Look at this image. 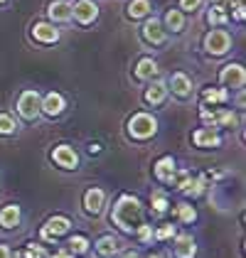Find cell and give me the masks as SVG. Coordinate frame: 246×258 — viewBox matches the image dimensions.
Returning a JSON list of instances; mask_svg holds the SVG:
<instances>
[{
	"label": "cell",
	"instance_id": "42",
	"mask_svg": "<svg viewBox=\"0 0 246 258\" xmlns=\"http://www.w3.org/2000/svg\"><path fill=\"white\" fill-rule=\"evenodd\" d=\"M0 3H3V0H0Z\"/></svg>",
	"mask_w": 246,
	"mask_h": 258
},
{
	"label": "cell",
	"instance_id": "2",
	"mask_svg": "<svg viewBox=\"0 0 246 258\" xmlns=\"http://www.w3.org/2000/svg\"><path fill=\"white\" fill-rule=\"evenodd\" d=\"M155 131H158V120L153 118L150 113H136L133 118L128 120V133L138 140L153 138Z\"/></svg>",
	"mask_w": 246,
	"mask_h": 258
},
{
	"label": "cell",
	"instance_id": "11",
	"mask_svg": "<svg viewBox=\"0 0 246 258\" xmlns=\"http://www.w3.org/2000/svg\"><path fill=\"white\" fill-rule=\"evenodd\" d=\"M40 111L42 113H47V116H59L61 111H64V99H61V94H47L44 99L40 101Z\"/></svg>",
	"mask_w": 246,
	"mask_h": 258
},
{
	"label": "cell",
	"instance_id": "8",
	"mask_svg": "<svg viewBox=\"0 0 246 258\" xmlns=\"http://www.w3.org/2000/svg\"><path fill=\"white\" fill-rule=\"evenodd\" d=\"M69 226H72V221H69L67 217H52L49 221H47V226L42 229V236L47 238V241H54L59 234H67Z\"/></svg>",
	"mask_w": 246,
	"mask_h": 258
},
{
	"label": "cell",
	"instance_id": "18",
	"mask_svg": "<svg viewBox=\"0 0 246 258\" xmlns=\"http://www.w3.org/2000/svg\"><path fill=\"white\" fill-rule=\"evenodd\" d=\"M165 96H167V86H165L163 81H155V84L145 91V101H148V103H153V106L163 103Z\"/></svg>",
	"mask_w": 246,
	"mask_h": 258
},
{
	"label": "cell",
	"instance_id": "6",
	"mask_svg": "<svg viewBox=\"0 0 246 258\" xmlns=\"http://www.w3.org/2000/svg\"><path fill=\"white\" fill-rule=\"evenodd\" d=\"M72 15H74V20H77V22L89 25V22L96 20L99 8H96V3H94V0H79V3L72 8Z\"/></svg>",
	"mask_w": 246,
	"mask_h": 258
},
{
	"label": "cell",
	"instance_id": "32",
	"mask_svg": "<svg viewBox=\"0 0 246 258\" xmlns=\"http://www.w3.org/2000/svg\"><path fill=\"white\" fill-rule=\"evenodd\" d=\"M138 236H141V241H143V243H148V241L153 238V229H150L148 224H141V226H138Z\"/></svg>",
	"mask_w": 246,
	"mask_h": 258
},
{
	"label": "cell",
	"instance_id": "21",
	"mask_svg": "<svg viewBox=\"0 0 246 258\" xmlns=\"http://www.w3.org/2000/svg\"><path fill=\"white\" fill-rule=\"evenodd\" d=\"M155 74H158V64L153 59L145 57V59L138 61V67H136V77H138V79H150V77H155Z\"/></svg>",
	"mask_w": 246,
	"mask_h": 258
},
{
	"label": "cell",
	"instance_id": "34",
	"mask_svg": "<svg viewBox=\"0 0 246 258\" xmlns=\"http://www.w3.org/2000/svg\"><path fill=\"white\" fill-rule=\"evenodd\" d=\"M25 258H44V253H42V246H35V243H30V248L25 251Z\"/></svg>",
	"mask_w": 246,
	"mask_h": 258
},
{
	"label": "cell",
	"instance_id": "16",
	"mask_svg": "<svg viewBox=\"0 0 246 258\" xmlns=\"http://www.w3.org/2000/svg\"><path fill=\"white\" fill-rule=\"evenodd\" d=\"M20 224V207H15V204H8L3 212H0V226H5V229H13V226H18Z\"/></svg>",
	"mask_w": 246,
	"mask_h": 258
},
{
	"label": "cell",
	"instance_id": "28",
	"mask_svg": "<svg viewBox=\"0 0 246 258\" xmlns=\"http://www.w3.org/2000/svg\"><path fill=\"white\" fill-rule=\"evenodd\" d=\"M234 123H236V116H234L231 111H217V113H214V125H226V128H229V125H234Z\"/></svg>",
	"mask_w": 246,
	"mask_h": 258
},
{
	"label": "cell",
	"instance_id": "5",
	"mask_svg": "<svg viewBox=\"0 0 246 258\" xmlns=\"http://www.w3.org/2000/svg\"><path fill=\"white\" fill-rule=\"evenodd\" d=\"M219 81L224 86H231V89H241L246 81L244 67L241 64H226L224 69H222V74H219Z\"/></svg>",
	"mask_w": 246,
	"mask_h": 258
},
{
	"label": "cell",
	"instance_id": "13",
	"mask_svg": "<svg viewBox=\"0 0 246 258\" xmlns=\"http://www.w3.org/2000/svg\"><path fill=\"white\" fill-rule=\"evenodd\" d=\"M84 209L89 214H101L103 209V192L99 187H91L86 195H84Z\"/></svg>",
	"mask_w": 246,
	"mask_h": 258
},
{
	"label": "cell",
	"instance_id": "17",
	"mask_svg": "<svg viewBox=\"0 0 246 258\" xmlns=\"http://www.w3.org/2000/svg\"><path fill=\"white\" fill-rule=\"evenodd\" d=\"M175 170H177V167H175V160L172 158H160L155 162V177L160 179V182H167V179L172 177Z\"/></svg>",
	"mask_w": 246,
	"mask_h": 258
},
{
	"label": "cell",
	"instance_id": "26",
	"mask_svg": "<svg viewBox=\"0 0 246 258\" xmlns=\"http://www.w3.org/2000/svg\"><path fill=\"white\" fill-rule=\"evenodd\" d=\"M205 177H197V179H192L190 177V182H187V187H184V192L190 195V197H197V195H202L205 192Z\"/></svg>",
	"mask_w": 246,
	"mask_h": 258
},
{
	"label": "cell",
	"instance_id": "3",
	"mask_svg": "<svg viewBox=\"0 0 246 258\" xmlns=\"http://www.w3.org/2000/svg\"><path fill=\"white\" fill-rule=\"evenodd\" d=\"M40 94L37 91H22L20 99H18V111H20L22 118L32 120L37 118V113H40Z\"/></svg>",
	"mask_w": 246,
	"mask_h": 258
},
{
	"label": "cell",
	"instance_id": "37",
	"mask_svg": "<svg viewBox=\"0 0 246 258\" xmlns=\"http://www.w3.org/2000/svg\"><path fill=\"white\" fill-rule=\"evenodd\" d=\"M234 0H212V5H219V8H226V5H231Z\"/></svg>",
	"mask_w": 246,
	"mask_h": 258
},
{
	"label": "cell",
	"instance_id": "33",
	"mask_svg": "<svg viewBox=\"0 0 246 258\" xmlns=\"http://www.w3.org/2000/svg\"><path fill=\"white\" fill-rule=\"evenodd\" d=\"M158 238H170V236H175V226L172 224H165V226H160L158 229V234H155Z\"/></svg>",
	"mask_w": 246,
	"mask_h": 258
},
{
	"label": "cell",
	"instance_id": "36",
	"mask_svg": "<svg viewBox=\"0 0 246 258\" xmlns=\"http://www.w3.org/2000/svg\"><path fill=\"white\" fill-rule=\"evenodd\" d=\"M202 0H180V10H197Z\"/></svg>",
	"mask_w": 246,
	"mask_h": 258
},
{
	"label": "cell",
	"instance_id": "7",
	"mask_svg": "<svg viewBox=\"0 0 246 258\" xmlns=\"http://www.w3.org/2000/svg\"><path fill=\"white\" fill-rule=\"evenodd\" d=\"M52 160H54L59 167H64V170H74V167L79 165V158H77L74 148H69V145H59V148H54Z\"/></svg>",
	"mask_w": 246,
	"mask_h": 258
},
{
	"label": "cell",
	"instance_id": "12",
	"mask_svg": "<svg viewBox=\"0 0 246 258\" xmlns=\"http://www.w3.org/2000/svg\"><path fill=\"white\" fill-rule=\"evenodd\" d=\"M143 37L145 42H150V44H163L165 42V30H163V25H160V20H148L143 25Z\"/></svg>",
	"mask_w": 246,
	"mask_h": 258
},
{
	"label": "cell",
	"instance_id": "38",
	"mask_svg": "<svg viewBox=\"0 0 246 258\" xmlns=\"http://www.w3.org/2000/svg\"><path fill=\"white\" fill-rule=\"evenodd\" d=\"M0 258H10V248L8 246H0Z\"/></svg>",
	"mask_w": 246,
	"mask_h": 258
},
{
	"label": "cell",
	"instance_id": "24",
	"mask_svg": "<svg viewBox=\"0 0 246 258\" xmlns=\"http://www.w3.org/2000/svg\"><path fill=\"white\" fill-rule=\"evenodd\" d=\"M226 20H229L226 8H219V5H212V8H209V13H207V22H209V25H224Z\"/></svg>",
	"mask_w": 246,
	"mask_h": 258
},
{
	"label": "cell",
	"instance_id": "19",
	"mask_svg": "<svg viewBox=\"0 0 246 258\" xmlns=\"http://www.w3.org/2000/svg\"><path fill=\"white\" fill-rule=\"evenodd\" d=\"M126 10H128V18L131 20H138V18H145L150 13V3L148 0H131Z\"/></svg>",
	"mask_w": 246,
	"mask_h": 258
},
{
	"label": "cell",
	"instance_id": "31",
	"mask_svg": "<svg viewBox=\"0 0 246 258\" xmlns=\"http://www.w3.org/2000/svg\"><path fill=\"white\" fill-rule=\"evenodd\" d=\"M153 207H155V212H158V214H163V212H167V207H170V204H167L165 195L158 192V195H153Z\"/></svg>",
	"mask_w": 246,
	"mask_h": 258
},
{
	"label": "cell",
	"instance_id": "10",
	"mask_svg": "<svg viewBox=\"0 0 246 258\" xmlns=\"http://www.w3.org/2000/svg\"><path fill=\"white\" fill-rule=\"evenodd\" d=\"M32 37L44 42V44H52V42L59 40V30H54V25H49V22H37L32 27Z\"/></svg>",
	"mask_w": 246,
	"mask_h": 258
},
{
	"label": "cell",
	"instance_id": "14",
	"mask_svg": "<svg viewBox=\"0 0 246 258\" xmlns=\"http://www.w3.org/2000/svg\"><path fill=\"white\" fill-rule=\"evenodd\" d=\"M47 13H49V18H52L54 22L72 20V5H69L67 0H54V3H49Z\"/></svg>",
	"mask_w": 246,
	"mask_h": 258
},
{
	"label": "cell",
	"instance_id": "15",
	"mask_svg": "<svg viewBox=\"0 0 246 258\" xmlns=\"http://www.w3.org/2000/svg\"><path fill=\"white\" fill-rule=\"evenodd\" d=\"M175 253H177V258H195V253H197L195 238L190 234H180L175 241Z\"/></svg>",
	"mask_w": 246,
	"mask_h": 258
},
{
	"label": "cell",
	"instance_id": "30",
	"mask_svg": "<svg viewBox=\"0 0 246 258\" xmlns=\"http://www.w3.org/2000/svg\"><path fill=\"white\" fill-rule=\"evenodd\" d=\"M69 246H72V251H74V253H86V248H89V241H86L84 236H72Z\"/></svg>",
	"mask_w": 246,
	"mask_h": 258
},
{
	"label": "cell",
	"instance_id": "29",
	"mask_svg": "<svg viewBox=\"0 0 246 258\" xmlns=\"http://www.w3.org/2000/svg\"><path fill=\"white\" fill-rule=\"evenodd\" d=\"M175 212H177V217L182 219L184 224H190V221H195V219H197V212H195L190 204H177V209H175Z\"/></svg>",
	"mask_w": 246,
	"mask_h": 258
},
{
	"label": "cell",
	"instance_id": "39",
	"mask_svg": "<svg viewBox=\"0 0 246 258\" xmlns=\"http://www.w3.org/2000/svg\"><path fill=\"white\" fill-rule=\"evenodd\" d=\"M52 258H74V256H72V253H69V251H59V253H57V256H52Z\"/></svg>",
	"mask_w": 246,
	"mask_h": 258
},
{
	"label": "cell",
	"instance_id": "22",
	"mask_svg": "<svg viewBox=\"0 0 246 258\" xmlns=\"http://www.w3.org/2000/svg\"><path fill=\"white\" fill-rule=\"evenodd\" d=\"M165 25H167V30H172V32H180V30L184 27L182 10H167V15H165Z\"/></svg>",
	"mask_w": 246,
	"mask_h": 258
},
{
	"label": "cell",
	"instance_id": "25",
	"mask_svg": "<svg viewBox=\"0 0 246 258\" xmlns=\"http://www.w3.org/2000/svg\"><path fill=\"white\" fill-rule=\"evenodd\" d=\"M18 131V123L13 116H8V113H0V133L3 136H13Z\"/></svg>",
	"mask_w": 246,
	"mask_h": 258
},
{
	"label": "cell",
	"instance_id": "35",
	"mask_svg": "<svg viewBox=\"0 0 246 258\" xmlns=\"http://www.w3.org/2000/svg\"><path fill=\"white\" fill-rule=\"evenodd\" d=\"M234 18H236V20H244L246 18V8H244V3H241V0H236V3H234Z\"/></svg>",
	"mask_w": 246,
	"mask_h": 258
},
{
	"label": "cell",
	"instance_id": "23",
	"mask_svg": "<svg viewBox=\"0 0 246 258\" xmlns=\"http://www.w3.org/2000/svg\"><path fill=\"white\" fill-rule=\"evenodd\" d=\"M96 251H99L101 256H113V253L118 251V241L113 236H101L96 241Z\"/></svg>",
	"mask_w": 246,
	"mask_h": 258
},
{
	"label": "cell",
	"instance_id": "4",
	"mask_svg": "<svg viewBox=\"0 0 246 258\" xmlns=\"http://www.w3.org/2000/svg\"><path fill=\"white\" fill-rule=\"evenodd\" d=\"M229 47H231V37L224 30H212L205 37V49L209 54H224L229 52Z\"/></svg>",
	"mask_w": 246,
	"mask_h": 258
},
{
	"label": "cell",
	"instance_id": "27",
	"mask_svg": "<svg viewBox=\"0 0 246 258\" xmlns=\"http://www.w3.org/2000/svg\"><path fill=\"white\" fill-rule=\"evenodd\" d=\"M226 99H229V94H226L224 89H207L205 91L207 103H224Z\"/></svg>",
	"mask_w": 246,
	"mask_h": 258
},
{
	"label": "cell",
	"instance_id": "20",
	"mask_svg": "<svg viewBox=\"0 0 246 258\" xmlns=\"http://www.w3.org/2000/svg\"><path fill=\"white\" fill-rule=\"evenodd\" d=\"M170 89H172L177 96H187V94H190V89H192V81L187 79L184 74H172V79H170Z\"/></svg>",
	"mask_w": 246,
	"mask_h": 258
},
{
	"label": "cell",
	"instance_id": "40",
	"mask_svg": "<svg viewBox=\"0 0 246 258\" xmlns=\"http://www.w3.org/2000/svg\"><path fill=\"white\" fill-rule=\"evenodd\" d=\"M121 258H141V256H138V253H136V251H128V253H123Z\"/></svg>",
	"mask_w": 246,
	"mask_h": 258
},
{
	"label": "cell",
	"instance_id": "1",
	"mask_svg": "<svg viewBox=\"0 0 246 258\" xmlns=\"http://www.w3.org/2000/svg\"><path fill=\"white\" fill-rule=\"evenodd\" d=\"M111 221H113L121 231H126V234L138 231V226L145 224L141 202H138L136 197H131V195H123V197L116 202L113 212H111Z\"/></svg>",
	"mask_w": 246,
	"mask_h": 258
},
{
	"label": "cell",
	"instance_id": "9",
	"mask_svg": "<svg viewBox=\"0 0 246 258\" xmlns=\"http://www.w3.org/2000/svg\"><path fill=\"white\" fill-rule=\"evenodd\" d=\"M195 145H200V148H219L222 145V138L217 136V131L214 128H200V131H195Z\"/></svg>",
	"mask_w": 246,
	"mask_h": 258
},
{
	"label": "cell",
	"instance_id": "41",
	"mask_svg": "<svg viewBox=\"0 0 246 258\" xmlns=\"http://www.w3.org/2000/svg\"><path fill=\"white\" fill-rule=\"evenodd\" d=\"M148 258H163V256H158V253H155V256H148Z\"/></svg>",
	"mask_w": 246,
	"mask_h": 258
}]
</instances>
